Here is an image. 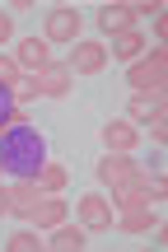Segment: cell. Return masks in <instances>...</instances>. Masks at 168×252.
Instances as JSON below:
<instances>
[{"mask_svg": "<svg viewBox=\"0 0 168 252\" xmlns=\"http://www.w3.org/2000/svg\"><path fill=\"white\" fill-rule=\"evenodd\" d=\"M28 98H37V84H33V80H24V84L14 89V103H28Z\"/></svg>", "mask_w": 168, "mask_h": 252, "instance_id": "obj_22", "label": "cell"}, {"mask_svg": "<svg viewBox=\"0 0 168 252\" xmlns=\"http://www.w3.org/2000/svg\"><path fill=\"white\" fill-rule=\"evenodd\" d=\"M37 201H42V187H37V182H28V178H19L14 187H9V215H33V206Z\"/></svg>", "mask_w": 168, "mask_h": 252, "instance_id": "obj_11", "label": "cell"}, {"mask_svg": "<svg viewBox=\"0 0 168 252\" xmlns=\"http://www.w3.org/2000/svg\"><path fill=\"white\" fill-rule=\"evenodd\" d=\"M9 252H37V234H33V229H19V234H9Z\"/></svg>", "mask_w": 168, "mask_h": 252, "instance_id": "obj_21", "label": "cell"}, {"mask_svg": "<svg viewBox=\"0 0 168 252\" xmlns=\"http://www.w3.org/2000/svg\"><path fill=\"white\" fill-rule=\"evenodd\" d=\"M66 178H70V173H66L61 163H42V173H37V187H42V191H61Z\"/></svg>", "mask_w": 168, "mask_h": 252, "instance_id": "obj_18", "label": "cell"}, {"mask_svg": "<svg viewBox=\"0 0 168 252\" xmlns=\"http://www.w3.org/2000/svg\"><path fill=\"white\" fill-rule=\"evenodd\" d=\"M19 122H28V112L14 103V89L0 84V126H19Z\"/></svg>", "mask_w": 168, "mask_h": 252, "instance_id": "obj_17", "label": "cell"}, {"mask_svg": "<svg viewBox=\"0 0 168 252\" xmlns=\"http://www.w3.org/2000/svg\"><path fill=\"white\" fill-rule=\"evenodd\" d=\"M126 112H131V122H150L154 112H159V98H150V94H135Z\"/></svg>", "mask_w": 168, "mask_h": 252, "instance_id": "obj_19", "label": "cell"}, {"mask_svg": "<svg viewBox=\"0 0 168 252\" xmlns=\"http://www.w3.org/2000/svg\"><path fill=\"white\" fill-rule=\"evenodd\" d=\"M28 220H33L37 229H56V224L66 220V201L56 196V191H47V196H42V201L33 206V215H28Z\"/></svg>", "mask_w": 168, "mask_h": 252, "instance_id": "obj_12", "label": "cell"}, {"mask_svg": "<svg viewBox=\"0 0 168 252\" xmlns=\"http://www.w3.org/2000/svg\"><path fill=\"white\" fill-rule=\"evenodd\" d=\"M84 243H89V229L80 224V220H75V224H66V220H61V224L52 229V248H61V252H80Z\"/></svg>", "mask_w": 168, "mask_h": 252, "instance_id": "obj_13", "label": "cell"}, {"mask_svg": "<svg viewBox=\"0 0 168 252\" xmlns=\"http://www.w3.org/2000/svg\"><path fill=\"white\" fill-rule=\"evenodd\" d=\"M28 80L37 84V94H47V98H66V94H70V65L66 61H52L47 65V70H37V75H28Z\"/></svg>", "mask_w": 168, "mask_h": 252, "instance_id": "obj_7", "label": "cell"}, {"mask_svg": "<svg viewBox=\"0 0 168 252\" xmlns=\"http://www.w3.org/2000/svg\"><path fill=\"white\" fill-rule=\"evenodd\" d=\"M75 215H80V224L89 229V234H107L112 220H117V210H112V201H103L98 191H89V196L75 201Z\"/></svg>", "mask_w": 168, "mask_h": 252, "instance_id": "obj_4", "label": "cell"}, {"mask_svg": "<svg viewBox=\"0 0 168 252\" xmlns=\"http://www.w3.org/2000/svg\"><path fill=\"white\" fill-rule=\"evenodd\" d=\"M80 33H84V19H80V9H70V5H56V9H47V47H52V42H66V47H75V42H80Z\"/></svg>", "mask_w": 168, "mask_h": 252, "instance_id": "obj_3", "label": "cell"}, {"mask_svg": "<svg viewBox=\"0 0 168 252\" xmlns=\"http://www.w3.org/2000/svg\"><path fill=\"white\" fill-rule=\"evenodd\" d=\"M140 52H145V37L131 28V33H117L112 37V52H107V56H117V61H135Z\"/></svg>", "mask_w": 168, "mask_h": 252, "instance_id": "obj_16", "label": "cell"}, {"mask_svg": "<svg viewBox=\"0 0 168 252\" xmlns=\"http://www.w3.org/2000/svg\"><path fill=\"white\" fill-rule=\"evenodd\" d=\"M47 65H52V47H47V37H24V42H19V70L37 75V70H47Z\"/></svg>", "mask_w": 168, "mask_h": 252, "instance_id": "obj_9", "label": "cell"}, {"mask_svg": "<svg viewBox=\"0 0 168 252\" xmlns=\"http://www.w3.org/2000/svg\"><path fill=\"white\" fill-rule=\"evenodd\" d=\"M131 9H135V14H154V19L164 14V5H159V0H140V5H131Z\"/></svg>", "mask_w": 168, "mask_h": 252, "instance_id": "obj_23", "label": "cell"}, {"mask_svg": "<svg viewBox=\"0 0 168 252\" xmlns=\"http://www.w3.org/2000/svg\"><path fill=\"white\" fill-rule=\"evenodd\" d=\"M112 224L122 229V234H150L159 220H154V215H150V206H145V210H122V220H112Z\"/></svg>", "mask_w": 168, "mask_h": 252, "instance_id": "obj_15", "label": "cell"}, {"mask_svg": "<svg viewBox=\"0 0 168 252\" xmlns=\"http://www.w3.org/2000/svg\"><path fill=\"white\" fill-rule=\"evenodd\" d=\"M126 80H131V89H145L150 98H159V89H164V80H168V52H164V47H154L145 61H131Z\"/></svg>", "mask_w": 168, "mask_h": 252, "instance_id": "obj_2", "label": "cell"}, {"mask_svg": "<svg viewBox=\"0 0 168 252\" xmlns=\"http://www.w3.org/2000/svg\"><path fill=\"white\" fill-rule=\"evenodd\" d=\"M9 37H14V19L0 9V42H9Z\"/></svg>", "mask_w": 168, "mask_h": 252, "instance_id": "obj_24", "label": "cell"}, {"mask_svg": "<svg viewBox=\"0 0 168 252\" xmlns=\"http://www.w3.org/2000/svg\"><path fill=\"white\" fill-rule=\"evenodd\" d=\"M150 206V182L135 187H112V210H145Z\"/></svg>", "mask_w": 168, "mask_h": 252, "instance_id": "obj_14", "label": "cell"}, {"mask_svg": "<svg viewBox=\"0 0 168 252\" xmlns=\"http://www.w3.org/2000/svg\"><path fill=\"white\" fill-rule=\"evenodd\" d=\"M98 182H103V187H135V182H145V173H140V163H131L126 154H103Z\"/></svg>", "mask_w": 168, "mask_h": 252, "instance_id": "obj_5", "label": "cell"}, {"mask_svg": "<svg viewBox=\"0 0 168 252\" xmlns=\"http://www.w3.org/2000/svg\"><path fill=\"white\" fill-rule=\"evenodd\" d=\"M0 84H5V89H19V84H24L19 61H5V56H0Z\"/></svg>", "mask_w": 168, "mask_h": 252, "instance_id": "obj_20", "label": "cell"}, {"mask_svg": "<svg viewBox=\"0 0 168 252\" xmlns=\"http://www.w3.org/2000/svg\"><path fill=\"white\" fill-rule=\"evenodd\" d=\"M98 28H103L107 37L131 33V28H135V9H131V5H122V0H112V5H103V9H98Z\"/></svg>", "mask_w": 168, "mask_h": 252, "instance_id": "obj_8", "label": "cell"}, {"mask_svg": "<svg viewBox=\"0 0 168 252\" xmlns=\"http://www.w3.org/2000/svg\"><path fill=\"white\" fill-rule=\"evenodd\" d=\"M0 215H9V187H0Z\"/></svg>", "mask_w": 168, "mask_h": 252, "instance_id": "obj_25", "label": "cell"}, {"mask_svg": "<svg viewBox=\"0 0 168 252\" xmlns=\"http://www.w3.org/2000/svg\"><path fill=\"white\" fill-rule=\"evenodd\" d=\"M66 65H70V75H98L107 65V47L94 42V37H80L70 47V56H66Z\"/></svg>", "mask_w": 168, "mask_h": 252, "instance_id": "obj_6", "label": "cell"}, {"mask_svg": "<svg viewBox=\"0 0 168 252\" xmlns=\"http://www.w3.org/2000/svg\"><path fill=\"white\" fill-rule=\"evenodd\" d=\"M42 163H47V140H42L37 126L19 122V126H5V131H0V168H5L9 178L37 182Z\"/></svg>", "mask_w": 168, "mask_h": 252, "instance_id": "obj_1", "label": "cell"}, {"mask_svg": "<svg viewBox=\"0 0 168 252\" xmlns=\"http://www.w3.org/2000/svg\"><path fill=\"white\" fill-rule=\"evenodd\" d=\"M135 140H140V131H135L131 122H107V126H103V145H107V154H131Z\"/></svg>", "mask_w": 168, "mask_h": 252, "instance_id": "obj_10", "label": "cell"}]
</instances>
